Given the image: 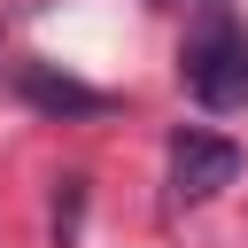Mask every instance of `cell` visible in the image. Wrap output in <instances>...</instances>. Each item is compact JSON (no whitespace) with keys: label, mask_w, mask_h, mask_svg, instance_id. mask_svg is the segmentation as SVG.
Instances as JSON below:
<instances>
[{"label":"cell","mask_w":248,"mask_h":248,"mask_svg":"<svg viewBox=\"0 0 248 248\" xmlns=\"http://www.w3.org/2000/svg\"><path fill=\"white\" fill-rule=\"evenodd\" d=\"M16 93H23V108H39V116H101V108H108L101 85H78V78H62V70H46V62H23V70H16Z\"/></svg>","instance_id":"obj_3"},{"label":"cell","mask_w":248,"mask_h":248,"mask_svg":"<svg viewBox=\"0 0 248 248\" xmlns=\"http://www.w3.org/2000/svg\"><path fill=\"white\" fill-rule=\"evenodd\" d=\"M240 178V147L225 140V132H170V186L186 194V202H209V194H225Z\"/></svg>","instance_id":"obj_2"},{"label":"cell","mask_w":248,"mask_h":248,"mask_svg":"<svg viewBox=\"0 0 248 248\" xmlns=\"http://www.w3.org/2000/svg\"><path fill=\"white\" fill-rule=\"evenodd\" d=\"M78 217H85V178H62V194H54V240H78Z\"/></svg>","instance_id":"obj_4"},{"label":"cell","mask_w":248,"mask_h":248,"mask_svg":"<svg viewBox=\"0 0 248 248\" xmlns=\"http://www.w3.org/2000/svg\"><path fill=\"white\" fill-rule=\"evenodd\" d=\"M178 78L202 108H248V23L232 0H194V31L178 46Z\"/></svg>","instance_id":"obj_1"}]
</instances>
